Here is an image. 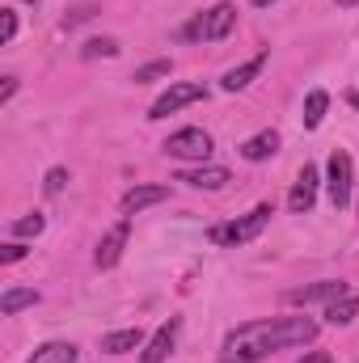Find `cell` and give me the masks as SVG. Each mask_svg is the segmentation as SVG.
<instances>
[{"instance_id":"cell-1","label":"cell","mask_w":359,"mask_h":363,"mask_svg":"<svg viewBox=\"0 0 359 363\" xmlns=\"http://www.w3.org/2000/svg\"><path fill=\"white\" fill-rule=\"evenodd\" d=\"M317 338V321L313 317H267V321H245L237 325L224 347L220 363H258L270 351H287V347H304Z\"/></svg>"},{"instance_id":"cell-2","label":"cell","mask_w":359,"mask_h":363,"mask_svg":"<svg viewBox=\"0 0 359 363\" xmlns=\"http://www.w3.org/2000/svg\"><path fill=\"white\" fill-rule=\"evenodd\" d=\"M270 203H258L254 211H245L241 220H228V224H216L207 237H211V245H245V241H254L263 228L270 224Z\"/></svg>"},{"instance_id":"cell-3","label":"cell","mask_w":359,"mask_h":363,"mask_svg":"<svg viewBox=\"0 0 359 363\" xmlns=\"http://www.w3.org/2000/svg\"><path fill=\"white\" fill-rule=\"evenodd\" d=\"M233 26H237V4L220 0V4H211L207 13H199L186 26V38H194V43H220V38L233 34Z\"/></svg>"},{"instance_id":"cell-4","label":"cell","mask_w":359,"mask_h":363,"mask_svg":"<svg viewBox=\"0 0 359 363\" xmlns=\"http://www.w3.org/2000/svg\"><path fill=\"white\" fill-rule=\"evenodd\" d=\"M161 148H165L170 157H178V161H207V157H211V135H207L203 127H182V131H174Z\"/></svg>"},{"instance_id":"cell-5","label":"cell","mask_w":359,"mask_h":363,"mask_svg":"<svg viewBox=\"0 0 359 363\" xmlns=\"http://www.w3.org/2000/svg\"><path fill=\"white\" fill-rule=\"evenodd\" d=\"M326 190H330V203L343 211L351 203V157L343 148L330 152V165H326Z\"/></svg>"},{"instance_id":"cell-6","label":"cell","mask_w":359,"mask_h":363,"mask_svg":"<svg viewBox=\"0 0 359 363\" xmlns=\"http://www.w3.org/2000/svg\"><path fill=\"white\" fill-rule=\"evenodd\" d=\"M203 97H207V89H203V85H194V81H178V85H170V89L153 101L148 118H170V114H178L182 106H190V101H203Z\"/></svg>"},{"instance_id":"cell-7","label":"cell","mask_w":359,"mask_h":363,"mask_svg":"<svg viewBox=\"0 0 359 363\" xmlns=\"http://www.w3.org/2000/svg\"><path fill=\"white\" fill-rule=\"evenodd\" d=\"M351 287L343 283V279H321V283H304V287H292V291H283V300L287 304H334V300H343Z\"/></svg>"},{"instance_id":"cell-8","label":"cell","mask_w":359,"mask_h":363,"mask_svg":"<svg viewBox=\"0 0 359 363\" xmlns=\"http://www.w3.org/2000/svg\"><path fill=\"white\" fill-rule=\"evenodd\" d=\"M127 237H131V216H123L101 241H97V254H93V262H97V271H110V267H118V258H123V250H127Z\"/></svg>"},{"instance_id":"cell-9","label":"cell","mask_w":359,"mask_h":363,"mask_svg":"<svg viewBox=\"0 0 359 363\" xmlns=\"http://www.w3.org/2000/svg\"><path fill=\"white\" fill-rule=\"evenodd\" d=\"M317 169L313 165H304L300 174H296V186H292V194H287V207L296 211V216H309L313 211V203H317Z\"/></svg>"},{"instance_id":"cell-10","label":"cell","mask_w":359,"mask_h":363,"mask_svg":"<svg viewBox=\"0 0 359 363\" xmlns=\"http://www.w3.org/2000/svg\"><path fill=\"white\" fill-rule=\"evenodd\" d=\"M174 342H178V317H170V321L148 338V347H144L140 363H165L170 355H174Z\"/></svg>"},{"instance_id":"cell-11","label":"cell","mask_w":359,"mask_h":363,"mask_svg":"<svg viewBox=\"0 0 359 363\" xmlns=\"http://www.w3.org/2000/svg\"><path fill=\"white\" fill-rule=\"evenodd\" d=\"M267 55H270V51H258L254 60H245V64L228 68V72L220 77V89H224V93H241L250 81H254V77H258V72H263V68H267Z\"/></svg>"},{"instance_id":"cell-12","label":"cell","mask_w":359,"mask_h":363,"mask_svg":"<svg viewBox=\"0 0 359 363\" xmlns=\"http://www.w3.org/2000/svg\"><path fill=\"white\" fill-rule=\"evenodd\" d=\"M165 199H170V186H131V190L123 194L118 211H123V216H136V211H144V207H153V203H165Z\"/></svg>"},{"instance_id":"cell-13","label":"cell","mask_w":359,"mask_h":363,"mask_svg":"<svg viewBox=\"0 0 359 363\" xmlns=\"http://www.w3.org/2000/svg\"><path fill=\"white\" fill-rule=\"evenodd\" d=\"M178 182L194 186V190H224V186L233 182V174H228L224 165H199V169H186V174H178Z\"/></svg>"},{"instance_id":"cell-14","label":"cell","mask_w":359,"mask_h":363,"mask_svg":"<svg viewBox=\"0 0 359 363\" xmlns=\"http://www.w3.org/2000/svg\"><path fill=\"white\" fill-rule=\"evenodd\" d=\"M279 152V135L275 131H258V135H250L245 144H241V157L245 161H270Z\"/></svg>"},{"instance_id":"cell-15","label":"cell","mask_w":359,"mask_h":363,"mask_svg":"<svg viewBox=\"0 0 359 363\" xmlns=\"http://www.w3.org/2000/svg\"><path fill=\"white\" fill-rule=\"evenodd\" d=\"M140 347H144V334L140 330H114V334L101 338V351L106 355H127V351H140Z\"/></svg>"},{"instance_id":"cell-16","label":"cell","mask_w":359,"mask_h":363,"mask_svg":"<svg viewBox=\"0 0 359 363\" xmlns=\"http://www.w3.org/2000/svg\"><path fill=\"white\" fill-rule=\"evenodd\" d=\"M355 317H359V296L355 291H347L343 300L326 304V321H330V325H351Z\"/></svg>"},{"instance_id":"cell-17","label":"cell","mask_w":359,"mask_h":363,"mask_svg":"<svg viewBox=\"0 0 359 363\" xmlns=\"http://www.w3.org/2000/svg\"><path fill=\"white\" fill-rule=\"evenodd\" d=\"M38 304V291L34 287H9L4 296H0V313L4 317H13V313H21V308H34Z\"/></svg>"},{"instance_id":"cell-18","label":"cell","mask_w":359,"mask_h":363,"mask_svg":"<svg viewBox=\"0 0 359 363\" xmlns=\"http://www.w3.org/2000/svg\"><path fill=\"white\" fill-rule=\"evenodd\" d=\"M30 363H77V347L72 342H47L30 355Z\"/></svg>"},{"instance_id":"cell-19","label":"cell","mask_w":359,"mask_h":363,"mask_svg":"<svg viewBox=\"0 0 359 363\" xmlns=\"http://www.w3.org/2000/svg\"><path fill=\"white\" fill-rule=\"evenodd\" d=\"M326 106H330V93H326V89H313L309 97H304V114H300V118H304V127H309V131H313V127H321Z\"/></svg>"},{"instance_id":"cell-20","label":"cell","mask_w":359,"mask_h":363,"mask_svg":"<svg viewBox=\"0 0 359 363\" xmlns=\"http://www.w3.org/2000/svg\"><path fill=\"white\" fill-rule=\"evenodd\" d=\"M174 72V60H153V64H144V68H136V85H148V81H165Z\"/></svg>"},{"instance_id":"cell-21","label":"cell","mask_w":359,"mask_h":363,"mask_svg":"<svg viewBox=\"0 0 359 363\" xmlns=\"http://www.w3.org/2000/svg\"><path fill=\"white\" fill-rule=\"evenodd\" d=\"M81 55H85V60H97V55L110 60V55H118V43H114V38H89V43L81 47Z\"/></svg>"},{"instance_id":"cell-22","label":"cell","mask_w":359,"mask_h":363,"mask_svg":"<svg viewBox=\"0 0 359 363\" xmlns=\"http://www.w3.org/2000/svg\"><path fill=\"white\" fill-rule=\"evenodd\" d=\"M43 228H47V220H43L38 211H34V216H26V220H13V233H17V237H38Z\"/></svg>"},{"instance_id":"cell-23","label":"cell","mask_w":359,"mask_h":363,"mask_svg":"<svg viewBox=\"0 0 359 363\" xmlns=\"http://www.w3.org/2000/svg\"><path fill=\"white\" fill-rule=\"evenodd\" d=\"M13 34H17V13H13V9H4V13H0V43L9 47V43H13Z\"/></svg>"},{"instance_id":"cell-24","label":"cell","mask_w":359,"mask_h":363,"mask_svg":"<svg viewBox=\"0 0 359 363\" xmlns=\"http://www.w3.org/2000/svg\"><path fill=\"white\" fill-rule=\"evenodd\" d=\"M64 186H68V169H60V165H55V169L47 174V182H43V190H47V194H60Z\"/></svg>"},{"instance_id":"cell-25","label":"cell","mask_w":359,"mask_h":363,"mask_svg":"<svg viewBox=\"0 0 359 363\" xmlns=\"http://www.w3.org/2000/svg\"><path fill=\"white\" fill-rule=\"evenodd\" d=\"M21 258H26V245H17V241H9V245L0 250V262H4V267H9V262H21Z\"/></svg>"},{"instance_id":"cell-26","label":"cell","mask_w":359,"mask_h":363,"mask_svg":"<svg viewBox=\"0 0 359 363\" xmlns=\"http://www.w3.org/2000/svg\"><path fill=\"white\" fill-rule=\"evenodd\" d=\"M89 17H93V4H81V9H77L72 17H64V26L72 30V26H81V21H89Z\"/></svg>"},{"instance_id":"cell-27","label":"cell","mask_w":359,"mask_h":363,"mask_svg":"<svg viewBox=\"0 0 359 363\" xmlns=\"http://www.w3.org/2000/svg\"><path fill=\"white\" fill-rule=\"evenodd\" d=\"M13 93H17V77H4V85H0V106L13 101Z\"/></svg>"},{"instance_id":"cell-28","label":"cell","mask_w":359,"mask_h":363,"mask_svg":"<svg viewBox=\"0 0 359 363\" xmlns=\"http://www.w3.org/2000/svg\"><path fill=\"white\" fill-rule=\"evenodd\" d=\"M300 363H334V359H330V351H309Z\"/></svg>"},{"instance_id":"cell-29","label":"cell","mask_w":359,"mask_h":363,"mask_svg":"<svg viewBox=\"0 0 359 363\" xmlns=\"http://www.w3.org/2000/svg\"><path fill=\"white\" fill-rule=\"evenodd\" d=\"M347 101H351V106L359 110V89H351V93H347Z\"/></svg>"},{"instance_id":"cell-30","label":"cell","mask_w":359,"mask_h":363,"mask_svg":"<svg viewBox=\"0 0 359 363\" xmlns=\"http://www.w3.org/2000/svg\"><path fill=\"white\" fill-rule=\"evenodd\" d=\"M334 4H338V9H351V4H359V0H334Z\"/></svg>"},{"instance_id":"cell-31","label":"cell","mask_w":359,"mask_h":363,"mask_svg":"<svg viewBox=\"0 0 359 363\" xmlns=\"http://www.w3.org/2000/svg\"><path fill=\"white\" fill-rule=\"evenodd\" d=\"M254 4H258V9H267V4H275V0H254Z\"/></svg>"}]
</instances>
